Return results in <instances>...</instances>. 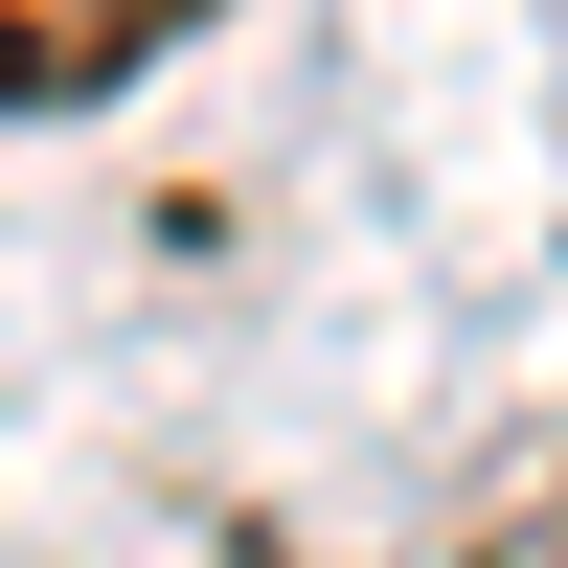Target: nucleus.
Here are the masks:
<instances>
[{"mask_svg": "<svg viewBox=\"0 0 568 568\" xmlns=\"http://www.w3.org/2000/svg\"><path fill=\"white\" fill-rule=\"evenodd\" d=\"M182 23H205V0H0V114H91V91H136Z\"/></svg>", "mask_w": 568, "mask_h": 568, "instance_id": "1", "label": "nucleus"}, {"mask_svg": "<svg viewBox=\"0 0 568 568\" xmlns=\"http://www.w3.org/2000/svg\"><path fill=\"white\" fill-rule=\"evenodd\" d=\"M546 568H568V500H546Z\"/></svg>", "mask_w": 568, "mask_h": 568, "instance_id": "2", "label": "nucleus"}]
</instances>
